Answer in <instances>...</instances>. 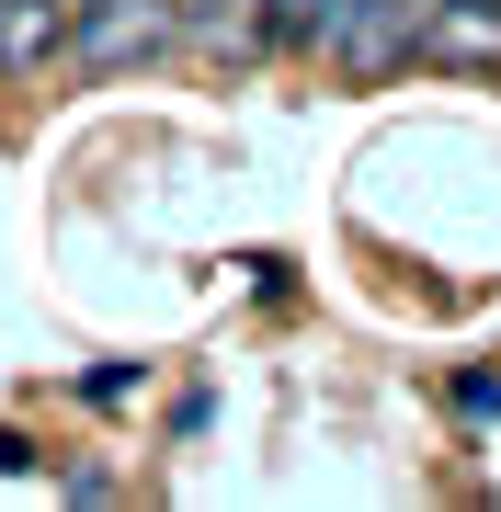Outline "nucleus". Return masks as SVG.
<instances>
[{"instance_id":"f257e3e1","label":"nucleus","mask_w":501,"mask_h":512,"mask_svg":"<svg viewBox=\"0 0 501 512\" xmlns=\"http://www.w3.org/2000/svg\"><path fill=\"white\" fill-rule=\"evenodd\" d=\"M331 57L353 80L410 69V57H422V0H342V12H331Z\"/></svg>"},{"instance_id":"f03ea898","label":"nucleus","mask_w":501,"mask_h":512,"mask_svg":"<svg viewBox=\"0 0 501 512\" xmlns=\"http://www.w3.org/2000/svg\"><path fill=\"white\" fill-rule=\"evenodd\" d=\"M160 35H171V12H160V0H103L92 23H69V46L92 57V69H126V57H149Z\"/></svg>"},{"instance_id":"7ed1b4c3","label":"nucleus","mask_w":501,"mask_h":512,"mask_svg":"<svg viewBox=\"0 0 501 512\" xmlns=\"http://www.w3.org/2000/svg\"><path fill=\"white\" fill-rule=\"evenodd\" d=\"M422 57L490 69V57H501V0H445V12H422Z\"/></svg>"},{"instance_id":"20e7f679","label":"nucleus","mask_w":501,"mask_h":512,"mask_svg":"<svg viewBox=\"0 0 501 512\" xmlns=\"http://www.w3.org/2000/svg\"><path fill=\"white\" fill-rule=\"evenodd\" d=\"M69 46V0H0V69H46V57Z\"/></svg>"},{"instance_id":"39448f33","label":"nucleus","mask_w":501,"mask_h":512,"mask_svg":"<svg viewBox=\"0 0 501 512\" xmlns=\"http://www.w3.org/2000/svg\"><path fill=\"white\" fill-rule=\"evenodd\" d=\"M251 12H262V46H331L342 0H251Z\"/></svg>"},{"instance_id":"423d86ee","label":"nucleus","mask_w":501,"mask_h":512,"mask_svg":"<svg viewBox=\"0 0 501 512\" xmlns=\"http://www.w3.org/2000/svg\"><path fill=\"white\" fill-rule=\"evenodd\" d=\"M456 410L467 421H501V376H456Z\"/></svg>"},{"instance_id":"0eeeda50","label":"nucleus","mask_w":501,"mask_h":512,"mask_svg":"<svg viewBox=\"0 0 501 512\" xmlns=\"http://www.w3.org/2000/svg\"><path fill=\"white\" fill-rule=\"evenodd\" d=\"M35 467H46V456H35V444L12 433V421H0V478H35Z\"/></svg>"}]
</instances>
